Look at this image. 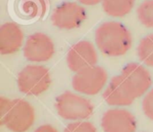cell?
<instances>
[{
	"instance_id": "1",
	"label": "cell",
	"mask_w": 153,
	"mask_h": 132,
	"mask_svg": "<svg viewBox=\"0 0 153 132\" xmlns=\"http://www.w3.org/2000/svg\"><path fill=\"white\" fill-rule=\"evenodd\" d=\"M95 42L100 51L107 56H121L132 47L130 30L119 21H106L95 32Z\"/></svg>"
},
{
	"instance_id": "2",
	"label": "cell",
	"mask_w": 153,
	"mask_h": 132,
	"mask_svg": "<svg viewBox=\"0 0 153 132\" xmlns=\"http://www.w3.org/2000/svg\"><path fill=\"white\" fill-rule=\"evenodd\" d=\"M19 90L27 96H39L51 85V75L45 66L30 64L25 66L18 74Z\"/></svg>"
},
{
	"instance_id": "3",
	"label": "cell",
	"mask_w": 153,
	"mask_h": 132,
	"mask_svg": "<svg viewBox=\"0 0 153 132\" xmlns=\"http://www.w3.org/2000/svg\"><path fill=\"white\" fill-rule=\"evenodd\" d=\"M55 105L60 117L74 122L88 119L94 110L90 100L70 91L59 95L56 98Z\"/></svg>"
},
{
	"instance_id": "4",
	"label": "cell",
	"mask_w": 153,
	"mask_h": 132,
	"mask_svg": "<svg viewBox=\"0 0 153 132\" xmlns=\"http://www.w3.org/2000/svg\"><path fill=\"white\" fill-rule=\"evenodd\" d=\"M35 121V110L26 100L16 98L11 100L5 114L0 118L1 125L13 132L28 131Z\"/></svg>"
},
{
	"instance_id": "5",
	"label": "cell",
	"mask_w": 153,
	"mask_h": 132,
	"mask_svg": "<svg viewBox=\"0 0 153 132\" xmlns=\"http://www.w3.org/2000/svg\"><path fill=\"white\" fill-rule=\"evenodd\" d=\"M107 71L100 66L93 65L75 72L73 80V88L86 96L99 94L108 82Z\"/></svg>"
},
{
	"instance_id": "6",
	"label": "cell",
	"mask_w": 153,
	"mask_h": 132,
	"mask_svg": "<svg viewBox=\"0 0 153 132\" xmlns=\"http://www.w3.org/2000/svg\"><path fill=\"white\" fill-rule=\"evenodd\" d=\"M87 18L83 6L75 2H64L54 10L51 21L54 26L62 29L79 28Z\"/></svg>"
},
{
	"instance_id": "7",
	"label": "cell",
	"mask_w": 153,
	"mask_h": 132,
	"mask_svg": "<svg viewBox=\"0 0 153 132\" xmlns=\"http://www.w3.org/2000/svg\"><path fill=\"white\" fill-rule=\"evenodd\" d=\"M55 54V45L48 35L36 32L29 36L23 46V55L31 63H43L50 60Z\"/></svg>"
},
{
	"instance_id": "8",
	"label": "cell",
	"mask_w": 153,
	"mask_h": 132,
	"mask_svg": "<svg viewBox=\"0 0 153 132\" xmlns=\"http://www.w3.org/2000/svg\"><path fill=\"white\" fill-rule=\"evenodd\" d=\"M66 62L69 69L74 72H77L87 67L96 65L98 62L96 48L90 41H79L68 51Z\"/></svg>"
},
{
	"instance_id": "9",
	"label": "cell",
	"mask_w": 153,
	"mask_h": 132,
	"mask_svg": "<svg viewBox=\"0 0 153 132\" xmlns=\"http://www.w3.org/2000/svg\"><path fill=\"white\" fill-rule=\"evenodd\" d=\"M103 98L108 105L121 107L132 105L136 97L127 81L120 74L112 78L103 93Z\"/></svg>"
},
{
	"instance_id": "10",
	"label": "cell",
	"mask_w": 153,
	"mask_h": 132,
	"mask_svg": "<svg viewBox=\"0 0 153 132\" xmlns=\"http://www.w3.org/2000/svg\"><path fill=\"white\" fill-rule=\"evenodd\" d=\"M101 127L104 132H135L137 122L129 111L114 108L104 113L101 118Z\"/></svg>"
},
{
	"instance_id": "11",
	"label": "cell",
	"mask_w": 153,
	"mask_h": 132,
	"mask_svg": "<svg viewBox=\"0 0 153 132\" xmlns=\"http://www.w3.org/2000/svg\"><path fill=\"white\" fill-rule=\"evenodd\" d=\"M121 75L127 81L136 98L146 94L152 84L150 72L143 65L137 63H127L123 68Z\"/></svg>"
},
{
	"instance_id": "12",
	"label": "cell",
	"mask_w": 153,
	"mask_h": 132,
	"mask_svg": "<svg viewBox=\"0 0 153 132\" xmlns=\"http://www.w3.org/2000/svg\"><path fill=\"white\" fill-rule=\"evenodd\" d=\"M24 35L21 27L13 21H7L0 27V53L3 55L15 54L23 44Z\"/></svg>"
},
{
	"instance_id": "13",
	"label": "cell",
	"mask_w": 153,
	"mask_h": 132,
	"mask_svg": "<svg viewBox=\"0 0 153 132\" xmlns=\"http://www.w3.org/2000/svg\"><path fill=\"white\" fill-rule=\"evenodd\" d=\"M16 10L20 16L26 19L40 17L46 11L45 0H17Z\"/></svg>"
},
{
	"instance_id": "14",
	"label": "cell",
	"mask_w": 153,
	"mask_h": 132,
	"mask_svg": "<svg viewBox=\"0 0 153 132\" xmlns=\"http://www.w3.org/2000/svg\"><path fill=\"white\" fill-rule=\"evenodd\" d=\"M135 0H102L104 12L111 17H124L131 13Z\"/></svg>"
},
{
	"instance_id": "15",
	"label": "cell",
	"mask_w": 153,
	"mask_h": 132,
	"mask_svg": "<svg viewBox=\"0 0 153 132\" xmlns=\"http://www.w3.org/2000/svg\"><path fill=\"white\" fill-rule=\"evenodd\" d=\"M140 60L147 66L153 67V34L143 38L137 48Z\"/></svg>"
},
{
	"instance_id": "16",
	"label": "cell",
	"mask_w": 153,
	"mask_h": 132,
	"mask_svg": "<svg viewBox=\"0 0 153 132\" xmlns=\"http://www.w3.org/2000/svg\"><path fill=\"white\" fill-rule=\"evenodd\" d=\"M137 16L145 27L153 28V0H145L139 5Z\"/></svg>"
},
{
	"instance_id": "17",
	"label": "cell",
	"mask_w": 153,
	"mask_h": 132,
	"mask_svg": "<svg viewBox=\"0 0 153 132\" xmlns=\"http://www.w3.org/2000/svg\"><path fill=\"white\" fill-rule=\"evenodd\" d=\"M64 132H97V130L95 126L89 122L76 121L68 124Z\"/></svg>"
},
{
	"instance_id": "18",
	"label": "cell",
	"mask_w": 153,
	"mask_h": 132,
	"mask_svg": "<svg viewBox=\"0 0 153 132\" xmlns=\"http://www.w3.org/2000/svg\"><path fill=\"white\" fill-rule=\"evenodd\" d=\"M143 111L150 120L153 121V88L147 92L143 100Z\"/></svg>"
},
{
	"instance_id": "19",
	"label": "cell",
	"mask_w": 153,
	"mask_h": 132,
	"mask_svg": "<svg viewBox=\"0 0 153 132\" xmlns=\"http://www.w3.org/2000/svg\"><path fill=\"white\" fill-rule=\"evenodd\" d=\"M10 103H11L10 99L5 98L4 97H0V118L3 117L5 114V113L7 112L9 105H10Z\"/></svg>"
},
{
	"instance_id": "20",
	"label": "cell",
	"mask_w": 153,
	"mask_h": 132,
	"mask_svg": "<svg viewBox=\"0 0 153 132\" xmlns=\"http://www.w3.org/2000/svg\"><path fill=\"white\" fill-rule=\"evenodd\" d=\"M34 132H58V131L50 124H44L39 126Z\"/></svg>"
},
{
	"instance_id": "21",
	"label": "cell",
	"mask_w": 153,
	"mask_h": 132,
	"mask_svg": "<svg viewBox=\"0 0 153 132\" xmlns=\"http://www.w3.org/2000/svg\"><path fill=\"white\" fill-rule=\"evenodd\" d=\"M79 4H82L83 5H96L100 3H102V0H77Z\"/></svg>"
}]
</instances>
